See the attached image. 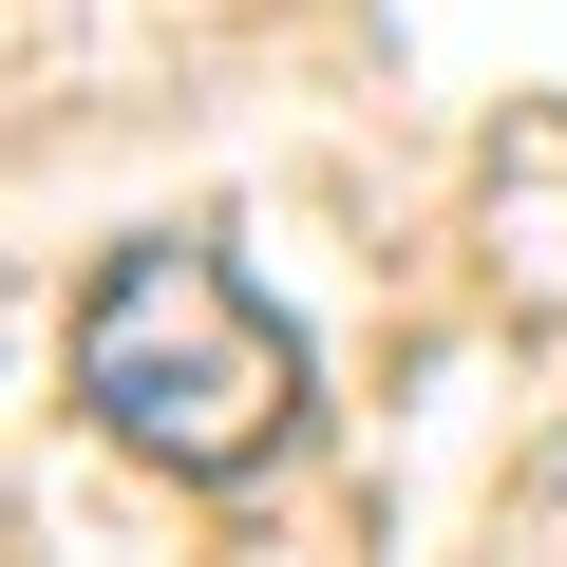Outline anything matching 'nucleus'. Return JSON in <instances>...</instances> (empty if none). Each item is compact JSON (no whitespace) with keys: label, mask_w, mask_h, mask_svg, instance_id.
I'll list each match as a JSON object with an SVG mask.
<instances>
[{"label":"nucleus","mask_w":567,"mask_h":567,"mask_svg":"<svg viewBox=\"0 0 567 567\" xmlns=\"http://www.w3.org/2000/svg\"><path fill=\"white\" fill-rule=\"evenodd\" d=\"M76 416L152 473H265L303 435V341L227 246H114L76 284Z\"/></svg>","instance_id":"nucleus-1"}]
</instances>
